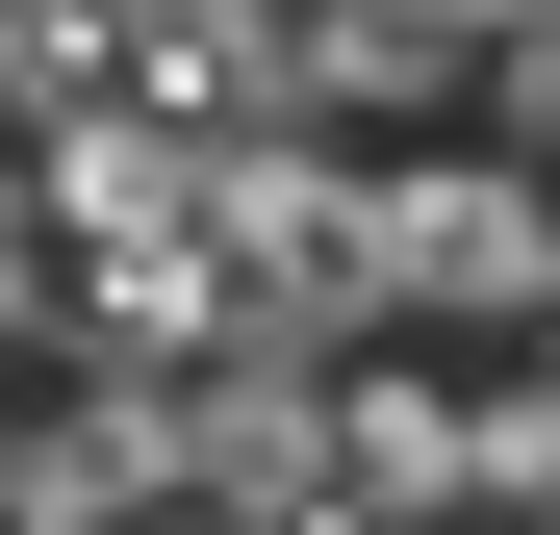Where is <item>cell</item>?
Instances as JSON below:
<instances>
[{
  "instance_id": "1",
  "label": "cell",
  "mask_w": 560,
  "mask_h": 535,
  "mask_svg": "<svg viewBox=\"0 0 560 535\" xmlns=\"http://www.w3.org/2000/svg\"><path fill=\"white\" fill-rule=\"evenodd\" d=\"M103 535H255V510H178V485H153V510H103Z\"/></svg>"
},
{
  "instance_id": "2",
  "label": "cell",
  "mask_w": 560,
  "mask_h": 535,
  "mask_svg": "<svg viewBox=\"0 0 560 535\" xmlns=\"http://www.w3.org/2000/svg\"><path fill=\"white\" fill-rule=\"evenodd\" d=\"M485 535H510V510H485Z\"/></svg>"
}]
</instances>
